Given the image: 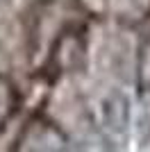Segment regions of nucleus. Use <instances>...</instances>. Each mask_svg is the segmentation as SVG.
Listing matches in <instances>:
<instances>
[{"label":"nucleus","instance_id":"nucleus-1","mask_svg":"<svg viewBox=\"0 0 150 152\" xmlns=\"http://www.w3.org/2000/svg\"><path fill=\"white\" fill-rule=\"evenodd\" d=\"M102 118L105 125L114 134H125L130 125V102L121 91H112L102 102Z\"/></svg>","mask_w":150,"mask_h":152},{"label":"nucleus","instance_id":"nucleus-2","mask_svg":"<svg viewBox=\"0 0 150 152\" xmlns=\"http://www.w3.org/2000/svg\"><path fill=\"white\" fill-rule=\"evenodd\" d=\"M137 84H139V91H150V34L141 41V45H139Z\"/></svg>","mask_w":150,"mask_h":152},{"label":"nucleus","instance_id":"nucleus-3","mask_svg":"<svg viewBox=\"0 0 150 152\" xmlns=\"http://www.w3.org/2000/svg\"><path fill=\"white\" fill-rule=\"evenodd\" d=\"M16 100H18V95H16V89L12 86V82L0 77V125L14 114Z\"/></svg>","mask_w":150,"mask_h":152},{"label":"nucleus","instance_id":"nucleus-4","mask_svg":"<svg viewBox=\"0 0 150 152\" xmlns=\"http://www.w3.org/2000/svg\"><path fill=\"white\" fill-rule=\"evenodd\" d=\"M32 143H34V145H32L34 152H64L62 136H59L55 129H50V127H43V129L39 132V139L32 141Z\"/></svg>","mask_w":150,"mask_h":152},{"label":"nucleus","instance_id":"nucleus-5","mask_svg":"<svg viewBox=\"0 0 150 152\" xmlns=\"http://www.w3.org/2000/svg\"><path fill=\"white\" fill-rule=\"evenodd\" d=\"M80 148H82V152H114L109 139L100 132H91L89 136H84Z\"/></svg>","mask_w":150,"mask_h":152},{"label":"nucleus","instance_id":"nucleus-6","mask_svg":"<svg viewBox=\"0 0 150 152\" xmlns=\"http://www.w3.org/2000/svg\"><path fill=\"white\" fill-rule=\"evenodd\" d=\"M2 2H5V0H0V5H2Z\"/></svg>","mask_w":150,"mask_h":152}]
</instances>
